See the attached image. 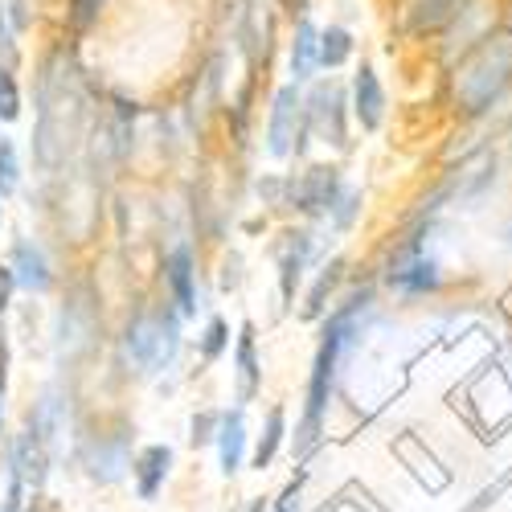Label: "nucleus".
<instances>
[{
	"instance_id": "obj_1",
	"label": "nucleus",
	"mask_w": 512,
	"mask_h": 512,
	"mask_svg": "<svg viewBox=\"0 0 512 512\" xmlns=\"http://www.w3.org/2000/svg\"><path fill=\"white\" fill-rule=\"evenodd\" d=\"M508 82H512V33L484 37L455 74V103H463L467 115H480L500 99Z\"/></svg>"
},
{
	"instance_id": "obj_2",
	"label": "nucleus",
	"mask_w": 512,
	"mask_h": 512,
	"mask_svg": "<svg viewBox=\"0 0 512 512\" xmlns=\"http://www.w3.org/2000/svg\"><path fill=\"white\" fill-rule=\"evenodd\" d=\"M365 308V300L349 304L340 312L328 332H324V345L316 353V365H312V386H308V410H304V426H300V459L312 455V447L320 443V431H324V410H328V398H332V381H336V357H340V345L349 340V328L357 320V312Z\"/></svg>"
},
{
	"instance_id": "obj_3",
	"label": "nucleus",
	"mask_w": 512,
	"mask_h": 512,
	"mask_svg": "<svg viewBox=\"0 0 512 512\" xmlns=\"http://www.w3.org/2000/svg\"><path fill=\"white\" fill-rule=\"evenodd\" d=\"M177 349H181V324L173 312L140 316L132 328H127V353H132V361L148 373H160L164 365H173Z\"/></svg>"
},
{
	"instance_id": "obj_4",
	"label": "nucleus",
	"mask_w": 512,
	"mask_h": 512,
	"mask_svg": "<svg viewBox=\"0 0 512 512\" xmlns=\"http://www.w3.org/2000/svg\"><path fill=\"white\" fill-rule=\"evenodd\" d=\"M300 119H304V103L295 95V87H283L275 95V111H271V152L287 156L291 148H300Z\"/></svg>"
},
{
	"instance_id": "obj_5",
	"label": "nucleus",
	"mask_w": 512,
	"mask_h": 512,
	"mask_svg": "<svg viewBox=\"0 0 512 512\" xmlns=\"http://www.w3.org/2000/svg\"><path fill=\"white\" fill-rule=\"evenodd\" d=\"M353 103H357V119L361 127H381V115H386V91H381V82L373 74V66H361L357 78H353Z\"/></svg>"
},
{
	"instance_id": "obj_6",
	"label": "nucleus",
	"mask_w": 512,
	"mask_h": 512,
	"mask_svg": "<svg viewBox=\"0 0 512 512\" xmlns=\"http://www.w3.org/2000/svg\"><path fill=\"white\" fill-rule=\"evenodd\" d=\"M308 119L316 123V132L332 144H345V119H340V91L336 87H320L312 95V107H308Z\"/></svg>"
},
{
	"instance_id": "obj_7",
	"label": "nucleus",
	"mask_w": 512,
	"mask_h": 512,
	"mask_svg": "<svg viewBox=\"0 0 512 512\" xmlns=\"http://www.w3.org/2000/svg\"><path fill=\"white\" fill-rule=\"evenodd\" d=\"M168 287L177 295V308L189 316L197 312V283H193V254L185 246H177L168 254Z\"/></svg>"
},
{
	"instance_id": "obj_8",
	"label": "nucleus",
	"mask_w": 512,
	"mask_h": 512,
	"mask_svg": "<svg viewBox=\"0 0 512 512\" xmlns=\"http://www.w3.org/2000/svg\"><path fill=\"white\" fill-rule=\"evenodd\" d=\"M218 451H222V472L234 476L242 467V451H246V418H242V410L222 414V422H218Z\"/></svg>"
},
{
	"instance_id": "obj_9",
	"label": "nucleus",
	"mask_w": 512,
	"mask_h": 512,
	"mask_svg": "<svg viewBox=\"0 0 512 512\" xmlns=\"http://www.w3.org/2000/svg\"><path fill=\"white\" fill-rule=\"evenodd\" d=\"M168 467H173V451H168V447H148L136 459V488H140L144 500H156V492L168 480Z\"/></svg>"
},
{
	"instance_id": "obj_10",
	"label": "nucleus",
	"mask_w": 512,
	"mask_h": 512,
	"mask_svg": "<svg viewBox=\"0 0 512 512\" xmlns=\"http://www.w3.org/2000/svg\"><path fill=\"white\" fill-rule=\"evenodd\" d=\"M336 189H340L336 168H312L295 197H300V209H308V213H328L332 201H336Z\"/></svg>"
},
{
	"instance_id": "obj_11",
	"label": "nucleus",
	"mask_w": 512,
	"mask_h": 512,
	"mask_svg": "<svg viewBox=\"0 0 512 512\" xmlns=\"http://www.w3.org/2000/svg\"><path fill=\"white\" fill-rule=\"evenodd\" d=\"M390 283H394L398 291H410V295L435 291V287H439V271H435L431 259H422V254H410L406 263H398V267L390 271Z\"/></svg>"
},
{
	"instance_id": "obj_12",
	"label": "nucleus",
	"mask_w": 512,
	"mask_h": 512,
	"mask_svg": "<svg viewBox=\"0 0 512 512\" xmlns=\"http://www.w3.org/2000/svg\"><path fill=\"white\" fill-rule=\"evenodd\" d=\"M13 279L21 283V287H29V291H46L50 287V267H46V254H41L37 246H29V242H17V250H13Z\"/></svg>"
},
{
	"instance_id": "obj_13",
	"label": "nucleus",
	"mask_w": 512,
	"mask_h": 512,
	"mask_svg": "<svg viewBox=\"0 0 512 512\" xmlns=\"http://www.w3.org/2000/svg\"><path fill=\"white\" fill-rule=\"evenodd\" d=\"M316 62H320V33H316L312 21H304L300 29H295V41H291V74L308 78Z\"/></svg>"
},
{
	"instance_id": "obj_14",
	"label": "nucleus",
	"mask_w": 512,
	"mask_h": 512,
	"mask_svg": "<svg viewBox=\"0 0 512 512\" xmlns=\"http://www.w3.org/2000/svg\"><path fill=\"white\" fill-rule=\"evenodd\" d=\"M410 9H414V29H439L467 9V0H414Z\"/></svg>"
},
{
	"instance_id": "obj_15",
	"label": "nucleus",
	"mask_w": 512,
	"mask_h": 512,
	"mask_svg": "<svg viewBox=\"0 0 512 512\" xmlns=\"http://www.w3.org/2000/svg\"><path fill=\"white\" fill-rule=\"evenodd\" d=\"M238 377H242V398L259 390V361H254V328L250 324H242V336H238Z\"/></svg>"
},
{
	"instance_id": "obj_16",
	"label": "nucleus",
	"mask_w": 512,
	"mask_h": 512,
	"mask_svg": "<svg viewBox=\"0 0 512 512\" xmlns=\"http://www.w3.org/2000/svg\"><path fill=\"white\" fill-rule=\"evenodd\" d=\"M353 54V41H349V33L345 29H324L320 33V66H340Z\"/></svg>"
},
{
	"instance_id": "obj_17",
	"label": "nucleus",
	"mask_w": 512,
	"mask_h": 512,
	"mask_svg": "<svg viewBox=\"0 0 512 512\" xmlns=\"http://www.w3.org/2000/svg\"><path fill=\"white\" fill-rule=\"evenodd\" d=\"M279 443H283V410H271V418H267V435L259 439V451H254V467H267V463L275 459Z\"/></svg>"
},
{
	"instance_id": "obj_18",
	"label": "nucleus",
	"mask_w": 512,
	"mask_h": 512,
	"mask_svg": "<svg viewBox=\"0 0 512 512\" xmlns=\"http://www.w3.org/2000/svg\"><path fill=\"white\" fill-rule=\"evenodd\" d=\"M99 9H103V0H70V29L87 33L99 21Z\"/></svg>"
},
{
	"instance_id": "obj_19",
	"label": "nucleus",
	"mask_w": 512,
	"mask_h": 512,
	"mask_svg": "<svg viewBox=\"0 0 512 512\" xmlns=\"http://www.w3.org/2000/svg\"><path fill=\"white\" fill-rule=\"evenodd\" d=\"M17 189V148L13 140H0V193Z\"/></svg>"
},
{
	"instance_id": "obj_20",
	"label": "nucleus",
	"mask_w": 512,
	"mask_h": 512,
	"mask_svg": "<svg viewBox=\"0 0 512 512\" xmlns=\"http://www.w3.org/2000/svg\"><path fill=\"white\" fill-rule=\"evenodd\" d=\"M21 115V99H17V82L9 70H0V119H17Z\"/></svg>"
},
{
	"instance_id": "obj_21",
	"label": "nucleus",
	"mask_w": 512,
	"mask_h": 512,
	"mask_svg": "<svg viewBox=\"0 0 512 512\" xmlns=\"http://www.w3.org/2000/svg\"><path fill=\"white\" fill-rule=\"evenodd\" d=\"M226 349V320H213L205 332V357H218Z\"/></svg>"
},
{
	"instance_id": "obj_22",
	"label": "nucleus",
	"mask_w": 512,
	"mask_h": 512,
	"mask_svg": "<svg viewBox=\"0 0 512 512\" xmlns=\"http://www.w3.org/2000/svg\"><path fill=\"white\" fill-rule=\"evenodd\" d=\"M13 287H17L13 267H0V316H5V308H9V300H13Z\"/></svg>"
},
{
	"instance_id": "obj_23",
	"label": "nucleus",
	"mask_w": 512,
	"mask_h": 512,
	"mask_svg": "<svg viewBox=\"0 0 512 512\" xmlns=\"http://www.w3.org/2000/svg\"><path fill=\"white\" fill-rule=\"evenodd\" d=\"M0 50H5V54L13 50L9 46V13H5V5H0Z\"/></svg>"
},
{
	"instance_id": "obj_24",
	"label": "nucleus",
	"mask_w": 512,
	"mask_h": 512,
	"mask_svg": "<svg viewBox=\"0 0 512 512\" xmlns=\"http://www.w3.org/2000/svg\"><path fill=\"white\" fill-rule=\"evenodd\" d=\"M0 398H5V369H0Z\"/></svg>"
},
{
	"instance_id": "obj_25",
	"label": "nucleus",
	"mask_w": 512,
	"mask_h": 512,
	"mask_svg": "<svg viewBox=\"0 0 512 512\" xmlns=\"http://www.w3.org/2000/svg\"><path fill=\"white\" fill-rule=\"evenodd\" d=\"M275 512H287V508H275Z\"/></svg>"
},
{
	"instance_id": "obj_26",
	"label": "nucleus",
	"mask_w": 512,
	"mask_h": 512,
	"mask_svg": "<svg viewBox=\"0 0 512 512\" xmlns=\"http://www.w3.org/2000/svg\"><path fill=\"white\" fill-rule=\"evenodd\" d=\"M250 5H259V0H250Z\"/></svg>"
}]
</instances>
